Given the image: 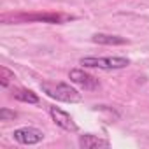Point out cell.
Instances as JSON below:
<instances>
[{"instance_id": "8992f818", "label": "cell", "mask_w": 149, "mask_h": 149, "mask_svg": "<svg viewBox=\"0 0 149 149\" xmlns=\"http://www.w3.org/2000/svg\"><path fill=\"white\" fill-rule=\"evenodd\" d=\"M79 147L81 149H97V147H109V140L100 139L97 135L86 133L79 137Z\"/></svg>"}, {"instance_id": "ba28073f", "label": "cell", "mask_w": 149, "mask_h": 149, "mask_svg": "<svg viewBox=\"0 0 149 149\" xmlns=\"http://www.w3.org/2000/svg\"><path fill=\"white\" fill-rule=\"evenodd\" d=\"M25 21H44V23H60L63 18L60 14H30V16H19Z\"/></svg>"}, {"instance_id": "8fae6325", "label": "cell", "mask_w": 149, "mask_h": 149, "mask_svg": "<svg viewBox=\"0 0 149 149\" xmlns=\"http://www.w3.org/2000/svg\"><path fill=\"white\" fill-rule=\"evenodd\" d=\"M14 118H18V114L14 111H9L7 107L0 109V121H9V119H14Z\"/></svg>"}, {"instance_id": "3957f363", "label": "cell", "mask_w": 149, "mask_h": 149, "mask_svg": "<svg viewBox=\"0 0 149 149\" xmlns=\"http://www.w3.org/2000/svg\"><path fill=\"white\" fill-rule=\"evenodd\" d=\"M13 137L18 144H23V146H35L39 142H42L44 139V133L39 130V128H33V126H21V128H16L13 132Z\"/></svg>"}, {"instance_id": "277c9868", "label": "cell", "mask_w": 149, "mask_h": 149, "mask_svg": "<svg viewBox=\"0 0 149 149\" xmlns=\"http://www.w3.org/2000/svg\"><path fill=\"white\" fill-rule=\"evenodd\" d=\"M68 79H70L74 84H77V86H81V88H84V90H88V91H93V90H97V88L100 86L98 79L93 77L91 74H88V72L83 70V68H72V70L68 72Z\"/></svg>"}, {"instance_id": "9c48e42d", "label": "cell", "mask_w": 149, "mask_h": 149, "mask_svg": "<svg viewBox=\"0 0 149 149\" xmlns=\"http://www.w3.org/2000/svg\"><path fill=\"white\" fill-rule=\"evenodd\" d=\"M14 98L19 102H25V104H39V97L32 90H16Z\"/></svg>"}, {"instance_id": "5b68a950", "label": "cell", "mask_w": 149, "mask_h": 149, "mask_svg": "<svg viewBox=\"0 0 149 149\" xmlns=\"http://www.w3.org/2000/svg\"><path fill=\"white\" fill-rule=\"evenodd\" d=\"M49 114H51V118H53V121L56 123V126H60L61 130H65V132H77L79 130V126L76 125V121L72 119V116L68 114V112H65V111H61L60 107H49Z\"/></svg>"}, {"instance_id": "52a82bcc", "label": "cell", "mask_w": 149, "mask_h": 149, "mask_svg": "<svg viewBox=\"0 0 149 149\" xmlns=\"http://www.w3.org/2000/svg\"><path fill=\"white\" fill-rule=\"evenodd\" d=\"M91 40L95 44H102V46H123V44H128V40L125 37L109 35V33H95L91 37Z\"/></svg>"}, {"instance_id": "30bf717a", "label": "cell", "mask_w": 149, "mask_h": 149, "mask_svg": "<svg viewBox=\"0 0 149 149\" xmlns=\"http://www.w3.org/2000/svg\"><path fill=\"white\" fill-rule=\"evenodd\" d=\"M0 74H2V76H0V84H2L4 88H7L9 81L14 79V72H11L7 67H2V68H0Z\"/></svg>"}, {"instance_id": "6da1fadb", "label": "cell", "mask_w": 149, "mask_h": 149, "mask_svg": "<svg viewBox=\"0 0 149 149\" xmlns=\"http://www.w3.org/2000/svg\"><path fill=\"white\" fill-rule=\"evenodd\" d=\"M40 88L47 97L58 102H65V104H76V102H81L83 98L76 88H72L67 83H42Z\"/></svg>"}, {"instance_id": "7a4b0ae2", "label": "cell", "mask_w": 149, "mask_h": 149, "mask_svg": "<svg viewBox=\"0 0 149 149\" xmlns=\"http://www.w3.org/2000/svg\"><path fill=\"white\" fill-rule=\"evenodd\" d=\"M79 65L88 68H100V70H119V68H126L130 65V60L125 56H105V58L86 56L79 60Z\"/></svg>"}]
</instances>
